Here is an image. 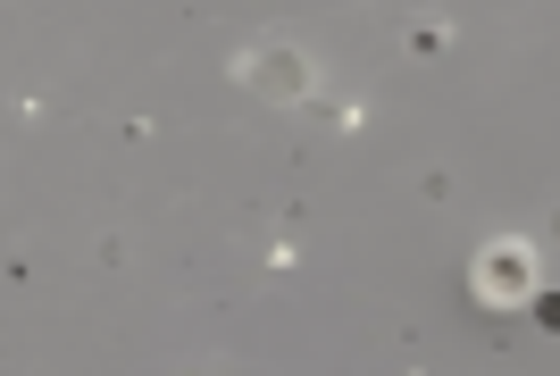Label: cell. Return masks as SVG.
<instances>
[{"label":"cell","mask_w":560,"mask_h":376,"mask_svg":"<svg viewBox=\"0 0 560 376\" xmlns=\"http://www.w3.org/2000/svg\"><path fill=\"white\" fill-rule=\"evenodd\" d=\"M485 285H510V293H527V260H502V251H494V260H485Z\"/></svg>","instance_id":"6da1fadb"}]
</instances>
